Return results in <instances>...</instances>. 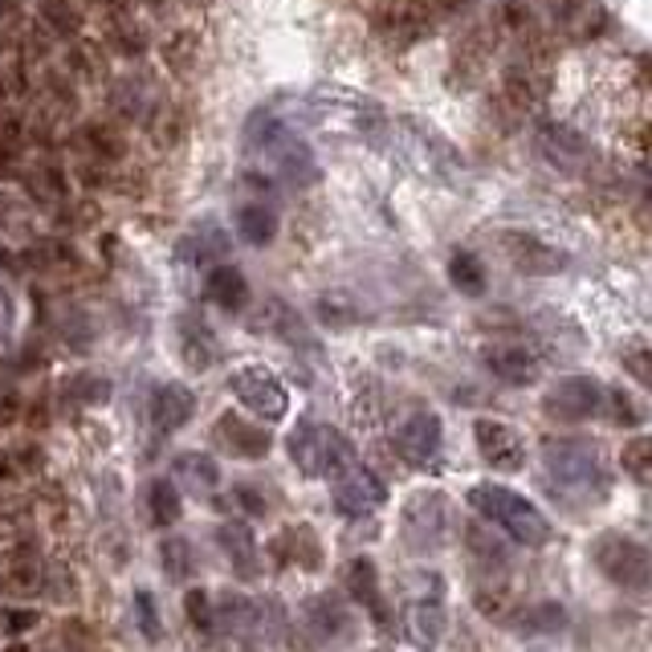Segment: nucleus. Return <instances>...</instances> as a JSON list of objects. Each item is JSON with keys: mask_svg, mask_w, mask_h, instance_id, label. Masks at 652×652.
<instances>
[{"mask_svg": "<svg viewBox=\"0 0 652 652\" xmlns=\"http://www.w3.org/2000/svg\"><path fill=\"white\" fill-rule=\"evenodd\" d=\"M542 469H547V493L554 502L583 510L608 498V465H603L600 440L591 437H551L542 440Z\"/></svg>", "mask_w": 652, "mask_h": 652, "instance_id": "1", "label": "nucleus"}, {"mask_svg": "<svg viewBox=\"0 0 652 652\" xmlns=\"http://www.w3.org/2000/svg\"><path fill=\"white\" fill-rule=\"evenodd\" d=\"M245 143H249L253 155H262V163L269 167V180H277V184L302 189V184H310V180L318 176V163H314L310 147H306L277 114H269V111L253 114L249 131H245Z\"/></svg>", "mask_w": 652, "mask_h": 652, "instance_id": "2", "label": "nucleus"}, {"mask_svg": "<svg viewBox=\"0 0 652 652\" xmlns=\"http://www.w3.org/2000/svg\"><path fill=\"white\" fill-rule=\"evenodd\" d=\"M469 506H473L486 522H493V527L502 530L506 539L522 542V547H547V542H551V522H547V515H542L530 498L515 493V489L493 486V481L473 486L469 489Z\"/></svg>", "mask_w": 652, "mask_h": 652, "instance_id": "3", "label": "nucleus"}, {"mask_svg": "<svg viewBox=\"0 0 652 652\" xmlns=\"http://www.w3.org/2000/svg\"><path fill=\"white\" fill-rule=\"evenodd\" d=\"M461 534V518L437 489H420L404 502V542L416 554H432Z\"/></svg>", "mask_w": 652, "mask_h": 652, "instance_id": "4", "label": "nucleus"}, {"mask_svg": "<svg viewBox=\"0 0 652 652\" xmlns=\"http://www.w3.org/2000/svg\"><path fill=\"white\" fill-rule=\"evenodd\" d=\"M289 449V461L298 465L306 477H335L343 473V469H352L355 465V445L347 437H343L339 428L330 425H298L294 432H289L286 440Z\"/></svg>", "mask_w": 652, "mask_h": 652, "instance_id": "5", "label": "nucleus"}, {"mask_svg": "<svg viewBox=\"0 0 652 652\" xmlns=\"http://www.w3.org/2000/svg\"><path fill=\"white\" fill-rule=\"evenodd\" d=\"M591 563L600 567L608 583L624 591H649L652 588V554L628 534H600L591 542Z\"/></svg>", "mask_w": 652, "mask_h": 652, "instance_id": "6", "label": "nucleus"}, {"mask_svg": "<svg viewBox=\"0 0 652 652\" xmlns=\"http://www.w3.org/2000/svg\"><path fill=\"white\" fill-rule=\"evenodd\" d=\"M228 391H233L257 420H265V425H277V420L289 412L286 384H282L274 371H265V367H237L233 379H228Z\"/></svg>", "mask_w": 652, "mask_h": 652, "instance_id": "7", "label": "nucleus"}, {"mask_svg": "<svg viewBox=\"0 0 652 652\" xmlns=\"http://www.w3.org/2000/svg\"><path fill=\"white\" fill-rule=\"evenodd\" d=\"M302 624H306L310 640H318L326 649L352 644L359 636V620H355V612L335 591H318V595H310V600L302 603Z\"/></svg>", "mask_w": 652, "mask_h": 652, "instance_id": "8", "label": "nucleus"}, {"mask_svg": "<svg viewBox=\"0 0 652 652\" xmlns=\"http://www.w3.org/2000/svg\"><path fill=\"white\" fill-rule=\"evenodd\" d=\"M603 404H608V391L591 376H563L542 396V412L551 420H563V425H579V420L600 416Z\"/></svg>", "mask_w": 652, "mask_h": 652, "instance_id": "9", "label": "nucleus"}, {"mask_svg": "<svg viewBox=\"0 0 652 652\" xmlns=\"http://www.w3.org/2000/svg\"><path fill=\"white\" fill-rule=\"evenodd\" d=\"M330 498H335V510H339L343 518H371L379 506L388 502V481H384L376 469H367V465L355 461L352 469H343V473L335 477Z\"/></svg>", "mask_w": 652, "mask_h": 652, "instance_id": "10", "label": "nucleus"}, {"mask_svg": "<svg viewBox=\"0 0 652 652\" xmlns=\"http://www.w3.org/2000/svg\"><path fill=\"white\" fill-rule=\"evenodd\" d=\"M404 628H408V640L420 652H432L440 644L445 628H449V612H445L437 579L428 583V591H420V595H412V600L404 603Z\"/></svg>", "mask_w": 652, "mask_h": 652, "instance_id": "11", "label": "nucleus"}, {"mask_svg": "<svg viewBox=\"0 0 652 652\" xmlns=\"http://www.w3.org/2000/svg\"><path fill=\"white\" fill-rule=\"evenodd\" d=\"M473 440H477V452L486 457V465L498 469V473H518L527 465V445L502 420H489V416L473 420Z\"/></svg>", "mask_w": 652, "mask_h": 652, "instance_id": "12", "label": "nucleus"}, {"mask_svg": "<svg viewBox=\"0 0 652 652\" xmlns=\"http://www.w3.org/2000/svg\"><path fill=\"white\" fill-rule=\"evenodd\" d=\"M498 245H502L506 262L527 277H551V274H563L567 269V253L547 245V241L534 237V233H502Z\"/></svg>", "mask_w": 652, "mask_h": 652, "instance_id": "13", "label": "nucleus"}, {"mask_svg": "<svg viewBox=\"0 0 652 652\" xmlns=\"http://www.w3.org/2000/svg\"><path fill=\"white\" fill-rule=\"evenodd\" d=\"M213 440L225 452L241 457V461H262V457H269V449H274L269 428L253 425V420H245V416H237V412H225L221 420H216Z\"/></svg>", "mask_w": 652, "mask_h": 652, "instance_id": "14", "label": "nucleus"}, {"mask_svg": "<svg viewBox=\"0 0 652 652\" xmlns=\"http://www.w3.org/2000/svg\"><path fill=\"white\" fill-rule=\"evenodd\" d=\"M481 364L489 367V376L510 384V388H530L539 379V355L522 343H489L481 352Z\"/></svg>", "mask_w": 652, "mask_h": 652, "instance_id": "15", "label": "nucleus"}, {"mask_svg": "<svg viewBox=\"0 0 652 652\" xmlns=\"http://www.w3.org/2000/svg\"><path fill=\"white\" fill-rule=\"evenodd\" d=\"M391 445H396V452H400L408 465H428L440 452V420L432 412L404 416Z\"/></svg>", "mask_w": 652, "mask_h": 652, "instance_id": "16", "label": "nucleus"}, {"mask_svg": "<svg viewBox=\"0 0 652 652\" xmlns=\"http://www.w3.org/2000/svg\"><path fill=\"white\" fill-rule=\"evenodd\" d=\"M192 412H196V396H192L184 384H160V388L151 391L147 420H151V428H155L160 437H172V432H180V428L192 420Z\"/></svg>", "mask_w": 652, "mask_h": 652, "instance_id": "17", "label": "nucleus"}, {"mask_svg": "<svg viewBox=\"0 0 652 652\" xmlns=\"http://www.w3.org/2000/svg\"><path fill=\"white\" fill-rule=\"evenodd\" d=\"M539 155L551 163V167H559L563 176H575L579 167L591 160L583 135H575V131L563 123H539Z\"/></svg>", "mask_w": 652, "mask_h": 652, "instance_id": "18", "label": "nucleus"}, {"mask_svg": "<svg viewBox=\"0 0 652 652\" xmlns=\"http://www.w3.org/2000/svg\"><path fill=\"white\" fill-rule=\"evenodd\" d=\"M216 542H221V551H225V559L241 579L262 575V551H257V539H253V530L245 522H225L216 530Z\"/></svg>", "mask_w": 652, "mask_h": 652, "instance_id": "19", "label": "nucleus"}, {"mask_svg": "<svg viewBox=\"0 0 652 652\" xmlns=\"http://www.w3.org/2000/svg\"><path fill=\"white\" fill-rule=\"evenodd\" d=\"M180 355H184V364L192 367V371H204V367H213L216 359V335L213 326L204 323L201 314H180Z\"/></svg>", "mask_w": 652, "mask_h": 652, "instance_id": "20", "label": "nucleus"}, {"mask_svg": "<svg viewBox=\"0 0 652 652\" xmlns=\"http://www.w3.org/2000/svg\"><path fill=\"white\" fill-rule=\"evenodd\" d=\"M204 294H208V302L221 306V310H241V306L249 302V282H245V274H241L237 265L221 262L208 269V277H204Z\"/></svg>", "mask_w": 652, "mask_h": 652, "instance_id": "21", "label": "nucleus"}, {"mask_svg": "<svg viewBox=\"0 0 652 652\" xmlns=\"http://www.w3.org/2000/svg\"><path fill=\"white\" fill-rule=\"evenodd\" d=\"M274 554L282 563H298V567H306V571L323 567V547H318V534H314L310 527H289L286 534H277Z\"/></svg>", "mask_w": 652, "mask_h": 652, "instance_id": "22", "label": "nucleus"}, {"mask_svg": "<svg viewBox=\"0 0 652 652\" xmlns=\"http://www.w3.org/2000/svg\"><path fill=\"white\" fill-rule=\"evenodd\" d=\"M172 473L184 481V489L201 493V498L221 486V465H216L208 452H180L176 461H172Z\"/></svg>", "mask_w": 652, "mask_h": 652, "instance_id": "23", "label": "nucleus"}, {"mask_svg": "<svg viewBox=\"0 0 652 652\" xmlns=\"http://www.w3.org/2000/svg\"><path fill=\"white\" fill-rule=\"evenodd\" d=\"M160 567L172 583H189L196 575V547L184 534H167L160 542Z\"/></svg>", "mask_w": 652, "mask_h": 652, "instance_id": "24", "label": "nucleus"}, {"mask_svg": "<svg viewBox=\"0 0 652 652\" xmlns=\"http://www.w3.org/2000/svg\"><path fill=\"white\" fill-rule=\"evenodd\" d=\"M347 595H352L355 603L371 608L376 615H384V603H379V575H376V567H371V559H364V554L347 563Z\"/></svg>", "mask_w": 652, "mask_h": 652, "instance_id": "25", "label": "nucleus"}, {"mask_svg": "<svg viewBox=\"0 0 652 652\" xmlns=\"http://www.w3.org/2000/svg\"><path fill=\"white\" fill-rule=\"evenodd\" d=\"M237 233L249 241V245H269V241L277 237L274 208H269V204H257V201L241 204L237 208Z\"/></svg>", "mask_w": 652, "mask_h": 652, "instance_id": "26", "label": "nucleus"}, {"mask_svg": "<svg viewBox=\"0 0 652 652\" xmlns=\"http://www.w3.org/2000/svg\"><path fill=\"white\" fill-rule=\"evenodd\" d=\"M554 21L567 29V33H575V38H588L595 29L603 26V13L588 0H554Z\"/></svg>", "mask_w": 652, "mask_h": 652, "instance_id": "27", "label": "nucleus"}, {"mask_svg": "<svg viewBox=\"0 0 652 652\" xmlns=\"http://www.w3.org/2000/svg\"><path fill=\"white\" fill-rule=\"evenodd\" d=\"M147 510L155 527H172L180 518V489L172 486V477H155L147 486Z\"/></svg>", "mask_w": 652, "mask_h": 652, "instance_id": "28", "label": "nucleus"}, {"mask_svg": "<svg viewBox=\"0 0 652 652\" xmlns=\"http://www.w3.org/2000/svg\"><path fill=\"white\" fill-rule=\"evenodd\" d=\"M567 624V612H563V603H530L527 612L518 615V632H527V636H547V632H563Z\"/></svg>", "mask_w": 652, "mask_h": 652, "instance_id": "29", "label": "nucleus"}, {"mask_svg": "<svg viewBox=\"0 0 652 652\" xmlns=\"http://www.w3.org/2000/svg\"><path fill=\"white\" fill-rule=\"evenodd\" d=\"M620 465H624L628 477H636L640 486H652V432L628 440L620 449Z\"/></svg>", "mask_w": 652, "mask_h": 652, "instance_id": "30", "label": "nucleus"}, {"mask_svg": "<svg viewBox=\"0 0 652 652\" xmlns=\"http://www.w3.org/2000/svg\"><path fill=\"white\" fill-rule=\"evenodd\" d=\"M449 282L461 294H469V298H477L481 289H486V269H481V262H477L473 253H452L449 262Z\"/></svg>", "mask_w": 652, "mask_h": 652, "instance_id": "31", "label": "nucleus"}, {"mask_svg": "<svg viewBox=\"0 0 652 652\" xmlns=\"http://www.w3.org/2000/svg\"><path fill=\"white\" fill-rule=\"evenodd\" d=\"M502 94H506V102H515V111H530V106H534L539 90H534V78H530L527 65H510V70H506Z\"/></svg>", "mask_w": 652, "mask_h": 652, "instance_id": "32", "label": "nucleus"}, {"mask_svg": "<svg viewBox=\"0 0 652 652\" xmlns=\"http://www.w3.org/2000/svg\"><path fill=\"white\" fill-rule=\"evenodd\" d=\"M184 608H189V620H192V628L196 632H204V636H213L216 628V608H213V595L208 591H201V588H192L189 595H184Z\"/></svg>", "mask_w": 652, "mask_h": 652, "instance_id": "33", "label": "nucleus"}, {"mask_svg": "<svg viewBox=\"0 0 652 652\" xmlns=\"http://www.w3.org/2000/svg\"><path fill=\"white\" fill-rule=\"evenodd\" d=\"M45 583H50V579L41 575V567H17V571H9V579H4V591L29 600V595H41Z\"/></svg>", "mask_w": 652, "mask_h": 652, "instance_id": "34", "label": "nucleus"}, {"mask_svg": "<svg viewBox=\"0 0 652 652\" xmlns=\"http://www.w3.org/2000/svg\"><path fill=\"white\" fill-rule=\"evenodd\" d=\"M620 364H624V371L636 379L640 388L652 391V347H628V352L620 355Z\"/></svg>", "mask_w": 652, "mask_h": 652, "instance_id": "35", "label": "nucleus"}, {"mask_svg": "<svg viewBox=\"0 0 652 652\" xmlns=\"http://www.w3.org/2000/svg\"><path fill=\"white\" fill-rule=\"evenodd\" d=\"M135 620L143 636L160 640V608H155V595H151V591H135Z\"/></svg>", "mask_w": 652, "mask_h": 652, "instance_id": "36", "label": "nucleus"}, {"mask_svg": "<svg viewBox=\"0 0 652 652\" xmlns=\"http://www.w3.org/2000/svg\"><path fill=\"white\" fill-rule=\"evenodd\" d=\"M38 624H41L38 612H17V608L0 612V628H4L9 636H21V632H29V628H38Z\"/></svg>", "mask_w": 652, "mask_h": 652, "instance_id": "37", "label": "nucleus"}, {"mask_svg": "<svg viewBox=\"0 0 652 652\" xmlns=\"http://www.w3.org/2000/svg\"><path fill=\"white\" fill-rule=\"evenodd\" d=\"M233 506H241V510H245L249 518H262L265 515V498L253 486H237V489H233Z\"/></svg>", "mask_w": 652, "mask_h": 652, "instance_id": "38", "label": "nucleus"}, {"mask_svg": "<svg viewBox=\"0 0 652 652\" xmlns=\"http://www.w3.org/2000/svg\"><path fill=\"white\" fill-rule=\"evenodd\" d=\"M9 652H29V649H26V644H13V649H9Z\"/></svg>", "mask_w": 652, "mask_h": 652, "instance_id": "39", "label": "nucleus"}, {"mask_svg": "<svg viewBox=\"0 0 652 652\" xmlns=\"http://www.w3.org/2000/svg\"><path fill=\"white\" fill-rule=\"evenodd\" d=\"M0 4H9V0H0ZM0 13H4V9H0Z\"/></svg>", "mask_w": 652, "mask_h": 652, "instance_id": "40", "label": "nucleus"}, {"mask_svg": "<svg viewBox=\"0 0 652 652\" xmlns=\"http://www.w3.org/2000/svg\"><path fill=\"white\" fill-rule=\"evenodd\" d=\"M0 94H4V86H0Z\"/></svg>", "mask_w": 652, "mask_h": 652, "instance_id": "41", "label": "nucleus"}]
</instances>
